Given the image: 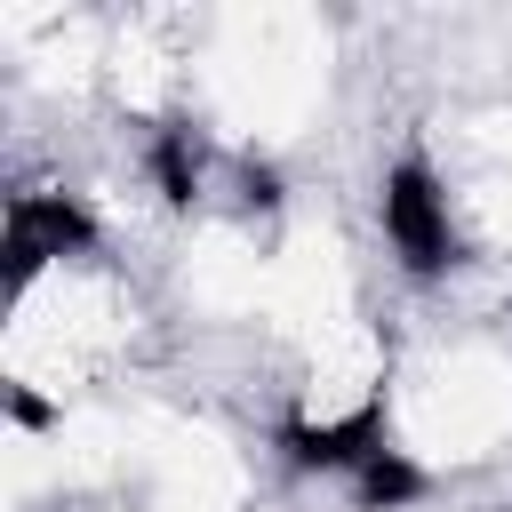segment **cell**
<instances>
[{
    "label": "cell",
    "mask_w": 512,
    "mask_h": 512,
    "mask_svg": "<svg viewBox=\"0 0 512 512\" xmlns=\"http://www.w3.org/2000/svg\"><path fill=\"white\" fill-rule=\"evenodd\" d=\"M280 448H288L296 472H360V464L384 448V400H360V408L336 416V424L288 416V424H280Z\"/></svg>",
    "instance_id": "3957f363"
},
{
    "label": "cell",
    "mask_w": 512,
    "mask_h": 512,
    "mask_svg": "<svg viewBox=\"0 0 512 512\" xmlns=\"http://www.w3.org/2000/svg\"><path fill=\"white\" fill-rule=\"evenodd\" d=\"M248 200H256V208H280V176L256 168V160H248Z\"/></svg>",
    "instance_id": "52a82bcc"
},
{
    "label": "cell",
    "mask_w": 512,
    "mask_h": 512,
    "mask_svg": "<svg viewBox=\"0 0 512 512\" xmlns=\"http://www.w3.org/2000/svg\"><path fill=\"white\" fill-rule=\"evenodd\" d=\"M8 416H16L24 432H40V424H48V400H32L24 384H8Z\"/></svg>",
    "instance_id": "8992f818"
},
{
    "label": "cell",
    "mask_w": 512,
    "mask_h": 512,
    "mask_svg": "<svg viewBox=\"0 0 512 512\" xmlns=\"http://www.w3.org/2000/svg\"><path fill=\"white\" fill-rule=\"evenodd\" d=\"M152 176H160V200H168V208L192 200L200 160H192V136H184V128H160V144H152Z\"/></svg>",
    "instance_id": "5b68a950"
},
{
    "label": "cell",
    "mask_w": 512,
    "mask_h": 512,
    "mask_svg": "<svg viewBox=\"0 0 512 512\" xmlns=\"http://www.w3.org/2000/svg\"><path fill=\"white\" fill-rule=\"evenodd\" d=\"M88 240H96V224H88L80 200H64V192H16V200H8V240H0V256H8V288H24L48 256L88 248Z\"/></svg>",
    "instance_id": "7a4b0ae2"
},
{
    "label": "cell",
    "mask_w": 512,
    "mask_h": 512,
    "mask_svg": "<svg viewBox=\"0 0 512 512\" xmlns=\"http://www.w3.org/2000/svg\"><path fill=\"white\" fill-rule=\"evenodd\" d=\"M384 232H392L400 264H408V272H424V280L456 264L448 200H440V184H432V168H424V160H400V168L384 176Z\"/></svg>",
    "instance_id": "6da1fadb"
},
{
    "label": "cell",
    "mask_w": 512,
    "mask_h": 512,
    "mask_svg": "<svg viewBox=\"0 0 512 512\" xmlns=\"http://www.w3.org/2000/svg\"><path fill=\"white\" fill-rule=\"evenodd\" d=\"M352 480H360V504H368V512H400V504L424 496V472H416L408 456H392V448H376Z\"/></svg>",
    "instance_id": "277c9868"
}]
</instances>
